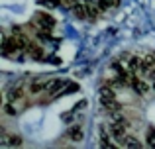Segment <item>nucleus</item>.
Returning a JSON list of instances; mask_svg holds the SVG:
<instances>
[{"instance_id":"f257e3e1","label":"nucleus","mask_w":155,"mask_h":149,"mask_svg":"<svg viewBox=\"0 0 155 149\" xmlns=\"http://www.w3.org/2000/svg\"><path fill=\"white\" fill-rule=\"evenodd\" d=\"M126 130H128V124L126 122H112V126H110V134L114 135L116 141H122L126 138Z\"/></svg>"},{"instance_id":"f03ea898","label":"nucleus","mask_w":155,"mask_h":149,"mask_svg":"<svg viewBox=\"0 0 155 149\" xmlns=\"http://www.w3.org/2000/svg\"><path fill=\"white\" fill-rule=\"evenodd\" d=\"M132 88L137 92L140 96H145L149 92V84L145 83L143 79H140V76H134V80H132Z\"/></svg>"},{"instance_id":"7ed1b4c3","label":"nucleus","mask_w":155,"mask_h":149,"mask_svg":"<svg viewBox=\"0 0 155 149\" xmlns=\"http://www.w3.org/2000/svg\"><path fill=\"white\" fill-rule=\"evenodd\" d=\"M35 24H38L39 28H47V30H51L53 26H55V20L51 18L49 14H35Z\"/></svg>"},{"instance_id":"20e7f679","label":"nucleus","mask_w":155,"mask_h":149,"mask_svg":"<svg viewBox=\"0 0 155 149\" xmlns=\"http://www.w3.org/2000/svg\"><path fill=\"white\" fill-rule=\"evenodd\" d=\"M24 51H26V53L30 55V57H34V59H41V57H43L41 47L35 45V43H31V41H28V45L24 47Z\"/></svg>"},{"instance_id":"39448f33","label":"nucleus","mask_w":155,"mask_h":149,"mask_svg":"<svg viewBox=\"0 0 155 149\" xmlns=\"http://www.w3.org/2000/svg\"><path fill=\"white\" fill-rule=\"evenodd\" d=\"M65 83H67V80H63V79H55V80H51V83L47 84V92H49V94H59L61 88L65 86Z\"/></svg>"},{"instance_id":"423d86ee","label":"nucleus","mask_w":155,"mask_h":149,"mask_svg":"<svg viewBox=\"0 0 155 149\" xmlns=\"http://www.w3.org/2000/svg\"><path fill=\"white\" fill-rule=\"evenodd\" d=\"M100 147H104V149L114 147V145H112V139L108 138V134H106L104 128H100Z\"/></svg>"},{"instance_id":"0eeeda50","label":"nucleus","mask_w":155,"mask_h":149,"mask_svg":"<svg viewBox=\"0 0 155 149\" xmlns=\"http://www.w3.org/2000/svg\"><path fill=\"white\" fill-rule=\"evenodd\" d=\"M2 145H8V147H18V145H22V138H18V135H6V139H4Z\"/></svg>"},{"instance_id":"6e6552de","label":"nucleus","mask_w":155,"mask_h":149,"mask_svg":"<svg viewBox=\"0 0 155 149\" xmlns=\"http://www.w3.org/2000/svg\"><path fill=\"white\" fill-rule=\"evenodd\" d=\"M69 135H71V139H75V141H81L83 139V130H81L79 126H71L69 128Z\"/></svg>"},{"instance_id":"1a4fd4ad","label":"nucleus","mask_w":155,"mask_h":149,"mask_svg":"<svg viewBox=\"0 0 155 149\" xmlns=\"http://www.w3.org/2000/svg\"><path fill=\"white\" fill-rule=\"evenodd\" d=\"M47 84H49V80H38V83H31V92L38 94V92H41V90H47Z\"/></svg>"},{"instance_id":"9d476101","label":"nucleus","mask_w":155,"mask_h":149,"mask_svg":"<svg viewBox=\"0 0 155 149\" xmlns=\"http://www.w3.org/2000/svg\"><path fill=\"white\" fill-rule=\"evenodd\" d=\"M120 143H122V145H126V147H134V149H140L141 147V143L137 141L136 138H124Z\"/></svg>"},{"instance_id":"9b49d317","label":"nucleus","mask_w":155,"mask_h":149,"mask_svg":"<svg viewBox=\"0 0 155 149\" xmlns=\"http://www.w3.org/2000/svg\"><path fill=\"white\" fill-rule=\"evenodd\" d=\"M22 98V88H12L8 92V102H16V100Z\"/></svg>"},{"instance_id":"f8f14e48","label":"nucleus","mask_w":155,"mask_h":149,"mask_svg":"<svg viewBox=\"0 0 155 149\" xmlns=\"http://www.w3.org/2000/svg\"><path fill=\"white\" fill-rule=\"evenodd\" d=\"M35 35H38L39 39H43V41H47V39H51V34H49V30H47V28H41V30H39V31H38Z\"/></svg>"},{"instance_id":"ddd939ff","label":"nucleus","mask_w":155,"mask_h":149,"mask_svg":"<svg viewBox=\"0 0 155 149\" xmlns=\"http://www.w3.org/2000/svg\"><path fill=\"white\" fill-rule=\"evenodd\" d=\"M147 145L155 147V128H149L147 130Z\"/></svg>"},{"instance_id":"4468645a","label":"nucleus","mask_w":155,"mask_h":149,"mask_svg":"<svg viewBox=\"0 0 155 149\" xmlns=\"http://www.w3.org/2000/svg\"><path fill=\"white\" fill-rule=\"evenodd\" d=\"M77 88H79V86H77V84H75V83H71V84H69V86H67V88H63V90H61V92H59V96H65V94H69V92H75V90H77Z\"/></svg>"},{"instance_id":"2eb2a0df","label":"nucleus","mask_w":155,"mask_h":149,"mask_svg":"<svg viewBox=\"0 0 155 149\" xmlns=\"http://www.w3.org/2000/svg\"><path fill=\"white\" fill-rule=\"evenodd\" d=\"M41 4H43V6H47V8H55V6H59V4H61V0H41Z\"/></svg>"},{"instance_id":"dca6fc26","label":"nucleus","mask_w":155,"mask_h":149,"mask_svg":"<svg viewBox=\"0 0 155 149\" xmlns=\"http://www.w3.org/2000/svg\"><path fill=\"white\" fill-rule=\"evenodd\" d=\"M79 2H81V0H61V4H63V6H67V8H73V6H77Z\"/></svg>"},{"instance_id":"f3484780","label":"nucleus","mask_w":155,"mask_h":149,"mask_svg":"<svg viewBox=\"0 0 155 149\" xmlns=\"http://www.w3.org/2000/svg\"><path fill=\"white\" fill-rule=\"evenodd\" d=\"M6 114H10V116L16 114V110H14V106H12V104H8V106H6Z\"/></svg>"},{"instance_id":"a211bd4d","label":"nucleus","mask_w":155,"mask_h":149,"mask_svg":"<svg viewBox=\"0 0 155 149\" xmlns=\"http://www.w3.org/2000/svg\"><path fill=\"white\" fill-rule=\"evenodd\" d=\"M6 135H8V134H6V131L2 130V128H0V145L4 143V139H6Z\"/></svg>"},{"instance_id":"6ab92c4d","label":"nucleus","mask_w":155,"mask_h":149,"mask_svg":"<svg viewBox=\"0 0 155 149\" xmlns=\"http://www.w3.org/2000/svg\"><path fill=\"white\" fill-rule=\"evenodd\" d=\"M6 39H8V37H6V34H4V31H0V47L4 45V41H6Z\"/></svg>"},{"instance_id":"aec40b11","label":"nucleus","mask_w":155,"mask_h":149,"mask_svg":"<svg viewBox=\"0 0 155 149\" xmlns=\"http://www.w3.org/2000/svg\"><path fill=\"white\" fill-rule=\"evenodd\" d=\"M0 104H2V94H0Z\"/></svg>"}]
</instances>
